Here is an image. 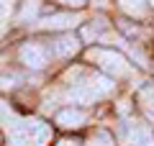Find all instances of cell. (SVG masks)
<instances>
[{
  "mask_svg": "<svg viewBox=\"0 0 154 146\" xmlns=\"http://www.w3.org/2000/svg\"><path fill=\"white\" fill-rule=\"evenodd\" d=\"M59 146H80V141H77V138H62Z\"/></svg>",
  "mask_w": 154,
  "mask_h": 146,
  "instance_id": "14",
  "label": "cell"
},
{
  "mask_svg": "<svg viewBox=\"0 0 154 146\" xmlns=\"http://www.w3.org/2000/svg\"><path fill=\"white\" fill-rule=\"evenodd\" d=\"M21 62L28 67V69H44L49 56H46V49L38 46V44H26L21 49Z\"/></svg>",
  "mask_w": 154,
  "mask_h": 146,
  "instance_id": "2",
  "label": "cell"
},
{
  "mask_svg": "<svg viewBox=\"0 0 154 146\" xmlns=\"http://www.w3.org/2000/svg\"><path fill=\"white\" fill-rule=\"evenodd\" d=\"M28 136L33 138V144L36 146H46V141L51 138V128L49 126H44V123H28Z\"/></svg>",
  "mask_w": 154,
  "mask_h": 146,
  "instance_id": "6",
  "label": "cell"
},
{
  "mask_svg": "<svg viewBox=\"0 0 154 146\" xmlns=\"http://www.w3.org/2000/svg\"><path fill=\"white\" fill-rule=\"evenodd\" d=\"M85 120H88L85 110H77V108L62 110V113L57 115V123H59L62 128H82V123H85Z\"/></svg>",
  "mask_w": 154,
  "mask_h": 146,
  "instance_id": "4",
  "label": "cell"
},
{
  "mask_svg": "<svg viewBox=\"0 0 154 146\" xmlns=\"http://www.w3.org/2000/svg\"><path fill=\"white\" fill-rule=\"evenodd\" d=\"M118 5L134 18H144L146 16V0H118Z\"/></svg>",
  "mask_w": 154,
  "mask_h": 146,
  "instance_id": "7",
  "label": "cell"
},
{
  "mask_svg": "<svg viewBox=\"0 0 154 146\" xmlns=\"http://www.w3.org/2000/svg\"><path fill=\"white\" fill-rule=\"evenodd\" d=\"M90 59L100 62V67H103L105 72H110L113 77H123V75L131 72L126 56L118 54V51H103V49H95V51H90Z\"/></svg>",
  "mask_w": 154,
  "mask_h": 146,
  "instance_id": "1",
  "label": "cell"
},
{
  "mask_svg": "<svg viewBox=\"0 0 154 146\" xmlns=\"http://www.w3.org/2000/svg\"><path fill=\"white\" fill-rule=\"evenodd\" d=\"M149 3H152V5H154V0H149Z\"/></svg>",
  "mask_w": 154,
  "mask_h": 146,
  "instance_id": "15",
  "label": "cell"
},
{
  "mask_svg": "<svg viewBox=\"0 0 154 146\" xmlns=\"http://www.w3.org/2000/svg\"><path fill=\"white\" fill-rule=\"evenodd\" d=\"M36 13H38V0H28V3H26V8H23V13H21L18 18H21V21L26 23L28 18H36Z\"/></svg>",
  "mask_w": 154,
  "mask_h": 146,
  "instance_id": "8",
  "label": "cell"
},
{
  "mask_svg": "<svg viewBox=\"0 0 154 146\" xmlns=\"http://www.w3.org/2000/svg\"><path fill=\"white\" fill-rule=\"evenodd\" d=\"M11 120H16V118H13L11 105H8L5 100H0V123H11Z\"/></svg>",
  "mask_w": 154,
  "mask_h": 146,
  "instance_id": "9",
  "label": "cell"
},
{
  "mask_svg": "<svg viewBox=\"0 0 154 146\" xmlns=\"http://www.w3.org/2000/svg\"><path fill=\"white\" fill-rule=\"evenodd\" d=\"M59 3H64V5H75V8H80V5H85L88 0H59Z\"/></svg>",
  "mask_w": 154,
  "mask_h": 146,
  "instance_id": "13",
  "label": "cell"
},
{
  "mask_svg": "<svg viewBox=\"0 0 154 146\" xmlns=\"http://www.w3.org/2000/svg\"><path fill=\"white\" fill-rule=\"evenodd\" d=\"M11 8H13V0H0V21L11 13Z\"/></svg>",
  "mask_w": 154,
  "mask_h": 146,
  "instance_id": "12",
  "label": "cell"
},
{
  "mask_svg": "<svg viewBox=\"0 0 154 146\" xmlns=\"http://www.w3.org/2000/svg\"><path fill=\"white\" fill-rule=\"evenodd\" d=\"M144 110H146V115L154 120V92H144Z\"/></svg>",
  "mask_w": 154,
  "mask_h": 146,
  "instance_id": "10",
  "label": "cell"
},
{
  "mask_svg": "<svg viewBox=\"0 0 154 146\" xmlns=\"http://www.w3.org/2000/svg\"><path fill=\"white\" fill-rule=\"evenodd\" d=\"M54 54L57 56H72V54H77V49H80V41H77L75 36H69V33H67V36H59L54 41Z\"/></svg>",
  "mask_w": 154,
  "mask_h": 146,
  "instance_id": "5",
  "label": "cell"
},
{
  "mask_svg": "<svg viewBox=\"0 0 154 146\" xmlns=\"http://www.w3.org/2000/svg\"><path fill=\"white\" fill-rule=\"evenodd\" d=\"M80 23V16H72V13H59V16H49L38 23L41 28H49V31H62V28H72Z\"/></svg>",
  "mask_w": 154,
  "mask_h": 146,
  "instance_id": "3",
  "label": "cell"
},
{
  "mask_svg": "<svg viewBox=\"0 0 154 146\" xmlns=\"http://www.w3.org/2000/svg\"><path fill=\"white\" fill-rule=\"evenodd\" d=\"M90 146H113V138H110L108 133H98L93 141H90Z\"/></svg>",
  "mask_w": 154,
  "mask_h": 146,
  "instance_id": "11",
  "label": "cell"
}]
</instances>
